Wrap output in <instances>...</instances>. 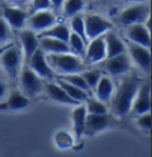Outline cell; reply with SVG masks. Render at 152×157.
<instances>
[{"label":"cell","mask_w":152,"mask_h":157,"mask_svg":"<svg viewBox=\"0 0 152 157\" xmlns=\"http://www.w3.org/2000/svg\"><path fill=\"white\" fill-rule=\"evenodd\" d=\"M140 86V80L137 76H128L120 83L119 88L115 90L112 97V109L118 117H125L131 112L133 100L137 90Z\"/></svg>","instance_id":"1"},{"label":"cell","mask_w":152,"mask_h":157,"mask_svg":"<svg viewBox=\"0 0 152 157\" xmlns=\"http://www.w3.org/2000/svg\"><path fill=\"white\" fill-rule=\"evenodd\" d=\"M45 55L51 69L61 75L81 73L86 69V64L82 62V59L71 52L45 54Z\"/></svg>","instance_id":"2"},{"label":"cell","mask_w":152,"mask_h":157,"mask_svg":"<svg viewBox=\"0 0 152 157\" xmlns=\"http://www.w3.org/2000/svg\"><path fill=\"white\" fill-rule=\"evenodd\" d=\"M23 59L24 57H23V52H21L20 47L17 44H13L9 48L4 49V51L1 52L0 64L10 78H16L19 76Z\"/></svg>","instance_id":"3"},{"label":"cell","mask_w":152,"mask_h":157,"mask_svg":"<svg viewBox=\"0 0 152 157\" xmlns=\"http://www.w3.org/2000/svg\"><path fill=\"white\" fill-rule=\"evenodd\" d=\"M19 75H20L21 92L28 99L38 95L43 90L44 85L42 82V78H39L37 74L28 67V64H25L24 68L20 69Z\"/></svg>","instance_id":"4"},{"label":"cell","mask_w":152,"mask_h":157,"mask_svg":"<svg viewBox=\"0 0 152 157\" xmlns=\"http://www.w3.org/2000/svg\"><path fill=\"white\" fill-rule=\"evenodd\" d=\"M149 18H150V6L146 4H137L125 9L119 17V21L123 25L128 26L133 24L144 23Z\"/></svg>","instance_id":"5"},{"label":"cell","mask_w":152,"mask_h":157,"mask_svg":"<svg viewBox=\"0 0 152 157\" xmlns=\"http://www.w3.org/2000/svg\"><path fill=\"white\" fill-rule=\"evenodd\" d=\"M111 29H112V23L99 14H87L85 17L86 36L88 39L102 36Z\"/></svg>","instance_id":"6"},{"label":"cell","mask_w":152,"mask_h":157,"mask_svg":"<svg viewBox=\"0 0 152 157\" xmlns=\"http://www.w3.org/2000/svg\"><path fill=\"white\" fill-rule=\"evenodd\" d=\"M28 64L30 68L32 69L40 78H45V80H51L54 78L55 74L51 67L49 66L47 61V55L40 48H38L32 56L28 61Z\"/></svg>","instance_id":"7"},{"label":"cell","mask_w":152,"mask_h":157,"mask_svg":"<svg viewBox=\"0 0 152 157\" xmlns=\"http://www.w3.org/2000/svg\"><path fill=\"white\" fill-rule=\"evenodd\" d=\"M126 50L130 52L131 57L134 61V63L142 69L145 73H149L151 68V52L150 48H146L144 45L137 44L134 42L128 40L126 44Z\"/></svg>","instance_id":"8"},{"label":"cell","mask_w":152,"mask_h":157,"mask_svg":"<svg viewBox=\"0 0 152 157\" xmlns=\"http://www.w3.org/2000/svg\"><path fill=\"white\" fill-rule=\"evenodd\" d=\"M55 23H56V16L52 11H50V9L32 12V14L28 16L26 19L28 29H31L35 32H40L52 26Z\"/></svg>","instance_id":"9"},{"label":"cell","mask_w":152,"mask_h":157,"mask_svg":"<svg viewBox=\"0 0 152 157\" xmlns=\"http://www.w3.org/2000/svg\"><path fill=\"white\" fill-rule=\"evenodd\" d=\"M151 109V89L150 83H140L139 88L137 90V94L133 100L131 112L135 116H139L142 113H147Z\"/></svg>","instance_id":"10"},{"label":"cell","mask_w":152,"mask_h":157,"mask_svg":"<svg viewBox=\"0 0 152 157\" xmlns=\"http://www.w3.org/2000/svg\"><path fill=\"white\" fill-rule=\"evenodd\" d=\"M104 61L106 70L113 76L123 75L125 73H127L131 68V59L126 52L115 55L113 57L104 59Z\"/></svg>","instance_id":"11"},{"label":"cell","mask_w":152,"mask_h":157,"mask_svg":"<svg viewBox=\"0 0 152 157\" xmlns=\"http://www.w3.org/2000/svg\"><path fill=\"white\" fill-rule=\"evenodd\" d=\"M111 124H112V120H111V117L108 116V113H104V114L87 113L85 135L93 136L95 133H99V132L104 131V128H109Z\"/></svg>","instance_id":"12"},{"label":"cell","mask_w":152,"mask_h":157,"mask_svg":"<svg viewBox=\"0 0 152 157\" xmlns=\"http://www.w3.org/2000/svg\"><path fill=\"white\" fill-rule=\"evenodd\" d=\"M106 59V45H104V35L90 39L85 52V59L90 63L95 64Z\"/></svg>","instance_id":"13"},{"label":"cell","mask_w":152,"mask_h":157,"mask_svg":"<svg viewBox=\"0 0 152 157\" xmlns=\"http://www.w3.org/2000/svg\"><path fill=\"white\" fill-rule=\"evenodd\" d=\"M19 39H20V45H21L20 49L23 52V57L25 59V62L28 63L32 54L39 48L37 32L32 31L31 29L21 30L19 32Z\"/></svg>","instance_id":"14"},{"label":"cell","mask_w":152,"mask_h":157,"mask_svg":"<svg viewBox=\"0 0 152 157\" xmlns=\"http://www.w3.org/2000/svg\"><path fill=\"white\" fill-rule=\"evenodd\" d=\"M127 37H128V40L144 45L146 48H150V45H151L150 28L145 26L144 23L128 25L127 26Z\"/></svg>","instance_id":"15"},{"label":"cell","mask_w":152,"mask_h":157,"mask_svg":"<svg viewBox=\"0 0 152 157\" xmlns=\"http://www.w3.org/2000/svg\"><path fill=\"white\" fill-rule=\"evenodd\" d=\"M28 17V13L18 7L7 6L2 11V18L6 20L10 28H13V29H23L24 25L26 24Z\"/></svg>","instance_id":"16"},{"label":"cell","mask_w":152,"mask_h":157,"mask_svg":"<svg viewBox=\"0 0 152 157\" xmlns=\"http://www.w3.org/2000/svg\"><path fill=\"white\" fill-rule=\"evenodd\" d=\"M104 38L106 45V59L126 52V45L113 31L108 30L106 33H104Z\"/></svg>","instance_id":"17"},{"label":"cell","mask_w":152,"mask_h":157,"mask_svg":"<svg viewBox=\"0 0 152 157\" xmlns=\"http://www.w3.org/2000/svg\"><path fill=\"white\" fill-rule=\"evenodd\" d=\"M39 48L45 54H61L70 52V48L66 42L52 37H38Z\"/></svg>","instance_id":"18"},{"label":"cell","mask_w":152,"mask_h":157,"mask_svg":"<svg viewBox=\"0 0 152 157\" xmlns=\"http://www.w3.org/2000/svg\"><path fill=\"white\" fill-rule=\"evenodd\" d=\"M30 105V99L23 94V92L14 90L10 94L7 100L0 104V109L2 111H21Z\"/></svg>","instance_id":"19"},{"label":"cell","mask_w":152,"mask_h":157,"mask_svg":"<svg viewBox=\"0 0 152 157\" xmlns=\"http://www.w3.org/2000/svg\"><path fill=\"white\" fill-rule=\"evenodd\" d=\"M45 89H47L48 95L54 101L56 102H61V104H66V105H73V106H76L78 105L80 102L75 101L74 99H71L64 89L62 88L58 83H55V82H48L45 83Z\"/></svg>","instance_id":"20"},{"label":"cell","mask_w":152,"mask_h":157,"mask_svg":"<svg viewBox=\"0 0 152 157\" xmlns=\"http://www.w3.org/2000/svg\"><path fill=\"white\" fill-rule=\"evenodd\" d=\"M86 118H87V109L85 105H76L75 108L71 112V119H73V128L75 132V136L77 139L85 135V125Z\"/></svg>","instance_id":"21"},{"label":"cell","mask_w":152,"mask_h":157,"mask_svg":"<svg viewBox=\"0 0 152 157\" xmlns=\"http://www.w3.org/2000/svg\"><path fill=\"white\" fill-rule=\"evenodd\" d=\"M95 94H96V99L101 100L102 102H108L111 101V98L113 97L114 86L112 80L108 76L102 75L100 80L97 81L96 86H95Z\"/></svg>","instance_id":"22"},{"label":"cell","mask_w":152,"mask_h":157,"mask_svg":"<svg viewBox=\"0 0 152 157\" xmlns=\"http://www.w3.org/2000/svg\"><path fill=\"white\" fill-rule=\"evenodd\" d=\"M70 32L71 31H70V28L68 25H66V24H56L55 23L52 26L38 32L37 36L38 37H52V38L61 39V40L68 43Z\"/></svg>","instance_id":"23"},{"label":"cell","mask_w":152,"mask_h":157,"mask_svg":"<svg viewBox=\"0 0 152 157\" xmlns=\"http://www.w3.org/2000/svg\"><path fill=\"white\" fill-rule=\"evenodd\" d=\"M57 83L66 90V94H68L70 98L74 99L75 101L80 102V104L86 101V99L89 97V93H87L83 89L78 88V87H76L74 85L66 82V80H63V78H58V80H57Z\"/></svg>","instance_id":"24"},{"label":"cell","mask_w":152,"mask_h":157,"mask_svg":"<svg viewBox=\"0 0 152 157\" xmlns=\"http://www.w3.org/2000/svg\"><path fill=\"white\" fill-rule=\"evenodd\" d=\"M86 42L85 39H82L78 35H76L75 32H70V36L68 39V45L70 48V52L74 54L76 56L85 59L86 52Z\"/></svg>","instance_id":"25"},{"label":"cell","mask_w":152,"mask_h":157,"mask_svg":"<svg viewBox=\"0 0 152 157\" xmlns=\"http://www.w3.org/2000/svg\"><path fill=\"white\" fill-rule=\"evenodd\" d=\"M83 6H85V0H64L62 9L64 16L70 18L75 14H78L83 10Z\"/></svg>","instance_id":"26"},{"label":"cell","mask_w":152,"mask_h":157,"mask_svg":"<svg viewBox=\"0 0 152 157\" xmlns=\"http://www.w3.org/2000/svg\"><path fill=\"white\" fill-rule=\"evenodd\" d=\"M86 109H87V113H92V114L108 113L106 102H102L99 99L90 98V97H88L86 99Z\"/></svg>","instance_id":"27"},{"label":"cell","mask_w":152,"mask_h":157,"mask_svg":"<svg viewBox=\"0 0 152 157\" xmlns=\"http://www.w3.org/2000/svg\"><path fill=\"white\" fill-rule=\"evenodd\" d=\"M70 31L75 32L76 35H78L82 39H85L86 42L88 40L87 36H86L85 18L82 16H80V13L70 17Z\"/></svg>","instance_id":"28"},{"label":"cell","mask_w":152,"mask_h":157,"mask_svg":"<svg viewBox=\"0 0 152 157\" xmlns=\"http://www.w3.org/2000/svg\"><path fill=\"white\" fill-rule=\"evenodd\" d=\"M81 75L83 76L86 83L88 85L89 89H90V90H94L97 81L102 76V73H101V70H99V69H90V70H86L85 69L83 71H81Z\"/></svg>","instance_id":"29"},{"label":"cell","mask_w":152,"mask_h":157,"mask_svg":"<svg viewBox=\"0 0 152 157\" xmlns=\"http://www.w3.org/2000/svg\"><path fill=\"white\" fill-rule=\"evenodd\" d=\"M61 78L66 80V82H69V83L74 85V86L78 87V88L83 89V90H86L87 93H89V92H90V89H89V87H88V85L86 83L85 78H83V76L81 75V73H73V74L62 75Z\"/></svg>","instance_id":"30"},{"label":"cell","mask_w":152,"mask_h":157,"mask_svg":"<svg viewBox=\"0 0 152 157\" xmlns=\"http://www.w3.org/2000/svg\"><path fill=\"white\" fill-rule=\"evenodd\" d=\"M137 125L142 130L150 131V128H151V114H150V112L137 116Z\"/></svg>","instance_id":"31"},{"label":"cell","mask_w":152,"mask_h":157,"mask_svg":"<svg viewBox=\"0 0 152 157\" xmlns=\"http://www.w3.org/2000/svg\"><path fill=\"white\" fill-rule=\"evenodd\" d=\"M11 37V29L10 25L6 23V20L2 17H0V44L7 42Z\"/></svg>","instance_id":"32"},{"label":"cell","mask_w":152,"mask_h":157,"mask_svg":"<svg viewBox=\"0 0 152 157\" xmlns=\"http://www.w3.org/2000/svg\"><path fill=\"white\" fill-rule=\"evenodd\" d=\"M51 7L50 0H32V12L49 10Z\"/></svg>","instance_id":"33"},{"label":"cell","mask_w":152,"mask_h":157,"mask_svg":"<svg viewBox=\"0 0 152 157\" xmlns=\"http://www.w3.org/2000/svg\"><path fill=\"white\" fill-rule=\"evenodd\" d=\"M63 1H64V0H50V4H51V6L55 7V9H61L62 5H63Z\"/></svg>","instance_id":"34"},{"label":"cell","mask_w":152,"mask_h":157,"mask_svg":"<svg viewBox=\"0 0 152 157\" xmlns=\"http://www.w3.org/2000/svg\"><path fill=\"white\" fill-rule=\"evenodd\" d=\"M5 92H6V87L2 82H0V99L5 95Z\"/></svg>","instance_id":"35"},{"label":"cell","mask_w":152,"mask_h":157,"mask_svg":"<svg viewBox=\"0 0 152 157\" xmlns=\"http://www.w3.org/2000/svg\"><path fill=\"white\" fill-rule=\"evenodd\" d=\"M12 1H16V2H18V1H24V0H12Z\"/></svg>","instance_id":"36"}]
</instances>
